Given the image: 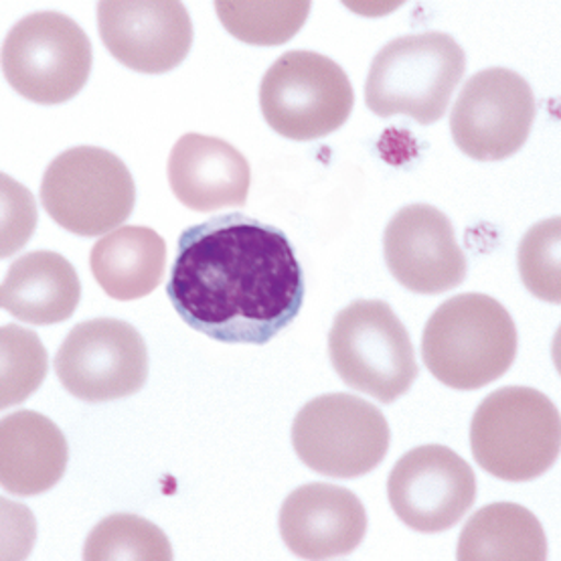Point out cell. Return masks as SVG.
<instances>
[{"mask_svg":"<svg viewBox=\"0 0 561 561\" xmlns=\"http://www.w3.org/2000/svg\"><path fill=\"white\" fill-rule=\"evenodd\" d=\"M167 296L197 333L266 345L298 317L305 272L282 229L250 215H219L181 233Z\"/></svg>","mask_w":561,"mask_h":561,"instance_id":"6da1fadb","label":"cell"},{"mask_svg":"<svg viewBox=\"0 0 561 561\" xmlns=\"http://www.w3.org/2000/svg\"><path fill=\"white\" fill-rule=\"evenodd\" d=\"M422 357L444 386L481 389L511 369L517 357V327L507 308L491 296H455L426 324Z\"/></svg>","mask_w":561,"mask_h":561,"instance_id":"7a4b0ae2","label":"cell"},{"mask_svg":"<svg viewBox=\"0 0 561 561\" xmlns=\"http://www.w3.org/2000/svg\"><path fill=\"white\" fill-rule=\"evenodd\" d=\"M467 71V55L450 35L428 31L389 41L375 55L365 83L367 107L381 116L434 124Z\"/></svg>","mask_w":561,"mask_h":561,"instance_id":"3957f363","label":"cell"},{"mask_svg":"<svg viewBox=\"0 0 561 561\" xmlns=\"http://www.w3.org/2000/svg\"><path fill=\"white\" fill-rule=\"evenodd\" d=\"M560 410L534 388L496 389L470 424L477 462L501 481H534L560 456Z\"/></svg>","mask_w":561,"mask_h":561,"instance_id":"277c9868","label":"cell"},{"mask_svg":"<svg viewBox=\"0 0 561 561\" xmlns=\"http://www.w3.org/2000/svg\"><path fill=\"white\" fill-rule=\"evenodd\" d=\"M334 371L348 388L393 403L417 377L412 339L383 300H355L343 308L329 334Z\"/></svg>","mask_w":561,"mask_h":561,"instance_id":"5b68a950","label":"cell"},{"mask_svg":"<svg viewBox=\"0 0 561 561\" xmlns=\"http://www.w3.org/2000/svg\"><path fill=\"white\" fill-rule=\"evenodd\" d=\"M41 203L57 226L94 238L121 228L130 217L136 185L128 167L110 150L69 148L47 167Z\"/></svg>","mask_w":561,"mask_h":561,"instance_id":"8992f818","label":"cell"},{"mask_svg":"<svg viewBox=\"0 0 561 561\" xmlns=\"http://www.w3.org/2000/svg\"><path fill=\"white\" fill-rule=\"evenodd\" d=\"M2 71L14 92L31 102L64 104L90 78L92 43L67 14H28L2 43Z\"/></svg>","mask_w":561,"mask_h":561,"instance_id":"52a82bcc","label":"cell"},{"mask_svg":"<svg viewBox=\"0 0 561 561\" xmlns=\"http://www.w3.org/2000/svg\"><path fill=\"white\" fill-rule=\"evenodd\" d=\"M355 104L343 67L314 51H288L260 85V106L272 130L290 140H317L339 130Z\"/></svg>","mask_w":561,"mask_h":561,"instance_id":"ba28073f","label":"cell"},{"mask_svg":"<svg viewBox=\"0 0 561 561\" xmlns=\"http://www.w3.org/2000/svg\"><path fill=\"white\" fill-rule=\"evenodd\" d=\"M388 420L374 403L348 393L308 401L293 424L296 455L331 479H357L381 465L389 450Z\"/></svg>","mask_w":561,"mask_h":561,"instance_id":"9c48e42d","label":"cell"},{"mask_svg":"<svg viewBox=\"0 0 561 561\" xmlns=\"http://www.w3.org/2000/svg\"><path fill=\"white\" fill-rule=\"evenodd\" d=\"M537 116L534 90L519 73L491 67L465 83L450 114L456 147L474 161H505L522 150Z\"/></svg>","mask_w":561,"mask_h":561,"instance_id":"30bf717a","label":"cell"},{"mask_svg":"<svg viewBox=\"0 0 561 561\" xmlns=\"http://www.w3.org/2000/svg\"><path fill=\"white\" fill-rule=\"evenodd\" d=\"M55 371L78 400H122L147 383V343L133 324L118 319L80 322L57 351Z\"/></svg>","mask_w":561,"mask_h":561,"instance_id":"8fae6325","label":"cell"},{"mask_svg":"<svg viewBox=\"0 0 561 561\" xmlns=\"http://www.w3.org/2000/svg\"><path fill=\"white\" fill-rule=\"evenodd\" d=\"M391 508L420 534L453 529L477 501V477L455 450L428 444L401 456L388 481Z\"/></svg>","mask_w":561,"mask_h":561,"instance_id":"7c38bea8","label":"cell"},{"mask_svg":"<svg viewBox=\"0 0 561 561\" xmlns=\"http://www.w3.org/2000/svg\"><path fill=\"white\" fill-rule=\"evenodd\" d=\"M98 28L114 59L140 73L171 71L193 45L187 7L174 0L100 2Z\"/></svg>","mask_w":561,"mask_h":561,"instance_id":"4fadbf2b","label":"cell"},{"mask_svg":"<svg viewBox=\"0 0 561 561\" xmlns=\"http://www.w3.org/2000/svg\"><path fill=\"white\" fill-rule=\"evenodd\" d=\"M386 264L415 295H442L467 278L468 262L440 209L415 203L391 217L383 236Z\"/></svg>","mask_w":561,"mask_h":561,"instance_id":"5bb4252c","label":"cell"},{"mask_svg":"<svg viewBox=\"0 0 561 561\" xmlns=\"http://www.w3.org/2000/svg\"><path fill=\"white\" fill-rule=\"evenodd\" d=\"M280 534L298 558L331 560L362 546L367 513L359 496L343 486L305 484L282 505Z\"/></svg>","mask_w":561,"mask_h":561,"instance_id":"9a60e30c","label":"cell"},{"mask_svg":"<svg viewBox=\"0 0 561 561\" xmlns=\"http://www.w3.org/2000/svg\"><path fill=\"white\" fill-rule=\"evenodd\" d=\"M169 183L174 197L193 211L243 207L252 171L238 148L221 138L185 134L169 157Z\"/></svg>","mask_w":561,"mask_h":561,"instance_id":"2e32d148","label":"cell"},{"mask_svg":"<svg viewBox=\"0 0 561 561\" xmlns=\"http://www.w3.org/2000/svg\"><path fill=\"white\" fill-rule=\"evenodd\" d=\"M69 460L64 432L45 415L23 410L0 424V482L7 493L35 496L61 481Z\"/></svg>","mask_w":561,"mask_h":561,"instance_id":"e0dca14e","label":"cell"},{"mask_svg":"<svg viewBox=\"0 0 561 561\" xmlns=\"http://www.w3.org/2000/svg\"><path fill=\"white\" fill-rule=\"evenodd\" d=\"M76 267L64 255L39 250L16 260L0 290L2 308L31 324L64 322L80 305Z\"/></svg>","mask_w":561,"mask_h":561,"instance_id":"ac0fdd59","label":"cell"},{"mask_svg":"<svg viewBox=\"0 0 561 561\" xmlns=\"http://www.w3.org/2000/svg\"><path fill=\"white\" fill-rule=\"evenodd\" d=\"M90 264L95 282L110 298L138 300L161 284L167 243L154 229L124 226L95 243Z\"/></svg>","mask_w":561,"mask_h":561,"instance_id":"d6986e66","label":"cell"},{"mask_svg":"<svg viewBox=\"0 0 561 561\" xmlns=\"http://www.w3.org/2000/svg\"><path fill=\"white\" fill-rule=\"evenodd\" d=\"M548 558V537L529 508L493 503L468 519L458 539V560H531Z\"/></svg>","mask_w":561,"mask_h":561,"instance_id":"ffe728a7","label":"cell"},{"mask_svg":"<svg viewBox=\"0 0 561 561\" xmlns=\"http://www.w3.org/2000/svg\"><path fill=\"white\" fill-rule=\"evenodd\" d=\"M224 27L250 45H282L307 23L310 2H215Z\"/></svg>","mask_w":561,"mask_h":561,"instance_id":"44dd1931","label":"cell"},{"mask_svg":"<svg viewBox=\"0 0 561 561\" xmlns=\"http://www.w3.org/2000/svg\"><path fill=\"white\" fill-rule=\"evenodd\" d=\"M83 560H173L169 537L138 515H112L95 525Z\"/></svg>","mask_w":561,"mask_h":561,"instance_id":"7402d4cb","label":"cell"},{"mask_svg":"<svg viewBox=\"0 0 561 561\" xmlns=\"http://www.w3.org/2000/svg\"><path fill=\"white\" fill-rule=\"evenodd\" d=\"M47 374V351L39 336L16 324L2 327V408L27 400Z\"/></svg>","mask_w":561,"mask_h":561,"instance_id":"603a6c76","label":"cell"},{"mask_svg":"<svg viewBox=\"0 0 561 561\" xmlns=\"http://www.w3.org/2000/svg\"><path fill=\"white\" fill-rule=\"evenodd\" d=\"M560 217H551L525 233L519 245V272L531 295L551 302H561Z\"/></svg>","mask_w":561,"mask_h":561,"instance_id":"cb8c5ba5","label":"cell"}]
</instances>
